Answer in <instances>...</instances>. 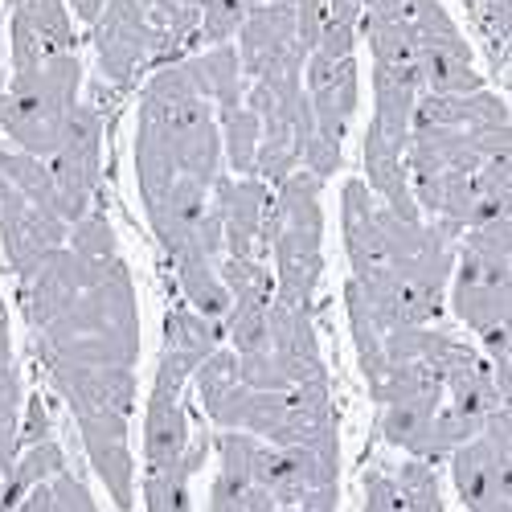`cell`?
Here are the masks:
<instances>
[{"label":"cell","mask_w":512,"mask_h":512,"mask_svg":"<svg viewBox=\"0 0 512 512\" xmlns=\"http://www.w3.org/2000/svg\"><path fill=\"white\" fill-rule=\"evenodd\" d=\"M451 480L467 512H512V418L504 402L484 431L451 455Z\"/></svg>","instance_id":"1"},{"label":"cell","mask_w":512,"mask_h":512,"mask_svg":"<svg viewBox=\"0 0 512 512\" xmlns=\"http://www.w3.org/2000/svg\"><path fill=\"white\" fill-rule=\"evenodd\" d=\"M414 37H418V66L422 82L431 95H472L484 91V74L476 70L472 46L455 29L451 13L439 0H422L410 17Z\"/></svg>","instance_id":"2"},{"label":"cell","mask_w":512,"mask_h":512,"mask_svg":"<svg viewBox=\"0 0 512 512\" xmlns=\"http://www.w3.org/2000/svg\"><path fill=\"white\" fill-rule=\"evenodd\" d=\"M91 46L111 87L132 91L140 74L152 70V54H156V29L144 17L140 0H107L103 17L91 25Z\"/></svg>","instance_id":"3"},{"label":"cell","mask_w":512,"mask_h":512,"mask_svg":"<svg viewBox=\"0 0 512 512\" xmlns=\"http://www.w3.org/2000/svg\"><path fill=\"white\" fill-rule=\"evenodd\" d=\"M447 295L459 324L476 328L480 336L492 332L512 316V259H496V254L459 246Z\"/></svg>","instance_id":"4"},{"label":"cell","mask_w":512,"mask_h":512,"mask_svg":"<svg viewBox=\"0 0 512 512\" xmlns=\"http://www.w3.org/2000/svg\"><path fill=\"white\" fill-rule=\"evenodd\" d=\"M99 164H103V115L87 103H78L66 127V140L50 160V173L62 197V218L70 226L91 213V197L99 189Z\"/></svg>","instance_id":"5"},{"label":"cell","mask_w":512,"mask_h":512,"mask_svg":"<svg viewBox=\"0 0 512 512\" xmlns=\"http://www.w3.org/2000/svg\"><path fill=\"white\" fill-rule=\"evenodd\" d=\"M275 201V189L259 177H234L222 173L209 189V205L218 209L226 226V254L238 259H263V218Z\"/></svg>","instance_id":"6"},{"label":"cell","mask_w":512,"mask_h":512,"mask_svg":"<svg viewBox=\"0 0 512 512\" xmlns=\"http://www.w3.org/2000/svg\"><path fill=\"white\" fill-rule=\"evenodd\" d=\"M87 283H91V267L82 263L70 246H62L29 283L17 287L25 324H29L33 332H46L58 316H66V312L78 304V295L87 291Z\"/></svg>","instance_id":"7"},{"label":"cell","mask_w":512,"mask_h":512,"mask_svg":"<svg viewBox=\"0 0 512 512\" xmlns=\"http://www.w3.org/2000/svg\"><path fill=\"white\" fill-rule=\"evenodd\" d=\"M275 300L316 312V291L324 275V226H283L275 242Z\"/></svg>","instance_id":"8"},{"label":"cell","mask_w":512,"mask_h":512,"mask_svg":"<svg viewBox=\"0 0 512 512\" xmlns=\"http://www.w3.org/2000/svg\"><path fill=\"white\" fill-rule=\"evenodd\" d=\"M340 234L353 263V279H369L390 267L386 222H381V201L365 181H349L340 189Z\"/></svg>","instance_id":"9"},{"label":"cell","mask_w":512,"mask_h":512,"mask_svg":"<svg viewBox=\"0 0 512 512\" xmlns=\"http://www.w3.org/2000/svg\"><path fill=\"white\" fill-rule=\"evenodd\" d=\"M304 87L316 111V132L328 140L345 144V132L357 115V91H361V74H357V58H308L304 70Z\"/></svg>","instance_id":"10"},{"label":"cell","mask_w":512,"mask_h":512,"mask_svg":"<svg viewBox=\"0 0 512 512\" xmlns=\"http://www.w3.org/2000/svg\"><path fill=\"white\" fill-rule=\"evenodd\" d=\"M74 422H78L82 443H87L95 476L111 492L115 508L127 512L132 508V480H136V463H132V451H127V418L99 410V414H82Z\"/></svg>","instance_id":"11"},{"label":"cell","mask_w":512,"mask_h":512,"mask_svg":"<svg viewBox=\"0 0 512 512\" xmlns=\"http://www.w3.org/2000/svg\"><path fill=\"white\" fill-rule=\"evenodd\" d=\"M361 164H365V185L377 193L381 205H390L398 218L422 222V209L414 201V185H410V164H406V148H398L377 123L365 127L361 140Z\"/></svg>","instance_id":"12"},{"label":"cell","mask_w":512,"mask_h":512,"mask_svg":"<svg viewBox=\"0 0 512 512\" xmlns=\"http://www.w3.org/2000/svg\"><path fill=\"white\" fill-rule=\"evenodd\" d=\"M295 46H300V33H295V5H275V0H263L259 9H250L246 25L238 33V54H242L246 82L263 78Z\"/></svg>","instance_id":"13"},{"label":"cell","mask_w":512,"mask_h":512,"mask_svg":"<svg viewBox=\"0 0 512 512\" xmlns=\"http://www.w3.org/2000/svg\"><path fill=\"white\" fill-rule=\"evenodd\" d=\"M271 353L291 377V386H312V381H328L324 357H320V340L312 312H300L283 300L271 304Z\"/></svg>","instance_id":"14"},{"label":"cell","mask_w":512,"mask_h":512,"mask_svg":"<svg viewBox=\"0 0 512 512\" xmlns=\"http://www.w3.org/2000/svg\"><path fill=\"white\" fill-rule=\"evenodd\" d=\"M66 127H70V115L46 107L33 95H21V91L0 95V132L9 136L13 148H21L37 160H54V152L66 140Z\"/></svg>","instance_id":"15"},{"label":"cell","mask_w":512,"mask_h":512,"mask_svg":"<svg viewBox=\"0 0 512 512\" xmlns=\"http://www.w3.org/2000/svg\"><path fill=\"white\" fill-rule=\"evenodd\" d=\"M189 443H193V431H189V410L181 406V390L152 386L148 414H144V459H148V472H173V467L185 459Z\"/></svg>","instance_id":"16"},{"label":"cell","mask_w":512,"mask_h":512,"mask_svg":"<svg viewBox=\"0 0 512 512\" xmlns=\"http://www.w3.org/2000/svg\"><path fill=\"white\" fill-rule=\"evenodd\" d=\"M197 398L209 414L213 426L222 431H242V414H246V402H250V386L242 381V365H238V353L234 349H218L197 373Z\"/></svg>","instance_id":"17"},{"label":"cell","mask_w":512,"mask_h":512,"mask_svg":"<svg viewBox=\"0 0 512 512\" xmlns=\"http://www.w3.org/2000/svg\"><path fill=\"white\" fill-rule=\"evenodd\" d=\"M426 95L422 82V66H373V123L386 132L398 148H410V132H414V107Z\"/></svg>","instance_id":"18"},{"label":"cell","mask_w":512,"mask_h":512,"mask_svg":"<svg viewBox=\"0 0 512 512\" xmlns=\"http://www.w3.org/2000/svg\"><path fill=\"white\" fill-rule=\"evenodd\" d=\"M189 74H193V87L201 91V99H209L218 111L242 107L246 103V70H242V54L238 46H209L193 58H185Z\"/></svg>","instance_id":"19"},{"label":"cell","mask_w":512,"mask_h":512,"mask_svg":"<svg viewBox=\"0 0 512 512\" xmlns=\"http://www.w3.org/2000/svg\"><path fill=\"white\" fill-rule=\"evenodd\" d=\"M173 267H177V283H181V295L189 300V308L201 312L205 320H218L222 324L230 316V308H234V295L222 283L218 263H213L197 242H189L177 254V259H173Z\"/></svg>","instance_id":"20"},{"label":"cell","mask_w":512,"mask_h":512,"mask_svg":"<svg viewBox=\"0 0 512 512\" xmlns=\"http://www.w3.org/2000/svg\"><path fill=\"white\" fill-rule=\"evenodd\" d=\"M78 87H82V66H78L74 54L46 58L37 70H21L9 82V91L33 95V99H41L46 107H54L62 115H74L78 111Z\"/></svg>","instance_id":"21"},{"label":"cell","mask_w":512,"mask_h":512,"mask_svg":"<svg viewBox=\"0 0 512 512\" xmlns=\"http://www.w3.org/2000/svg\"><path fill=\"white\" fill-rule=\"evenodd\" d=\"M222 340H226V328L218 324V320H205L201 312H193V308H168V316H164V349L160 353H173V357H181L193 373L222 349Z\"/></svg>","instance_id":"22"},{"label":"cell","mask_w":512,"mask_h":512,"mask_svg":"<svg viewBox=\"0 0 512 512\" xmlns=\"http://www.w3.org/2000/svg\"><path fill=\"white\" fill-rule=\"evenodd\" d=\"M443 398H447V390H435V394H422V398L381 406V435H386V443L402 447L410 459H418L426 447V435H431L435 414L443 410Z\"/></svg>","instance_id":"23"},{"label":"cell","mask_w":512,"mask_h":512,"mask_svg":"<svg viewBox=\"0 0 512 512\" xmlns=\"http://www.w3.org/2000/svg\"><path fill=\"white\" fill-rule=\"evenodd\" d=\"M209 455V439L193 435L185 459L173 467V472H148L144 476V504L148 512H193L189 504V480L201 472V463Z\"/></svg>","instance_id":"24"},{"label":"cell","mask_w":512,"mask_h":512,"mask_svg":"<svg viewBox=\"0 0 512 512\" xmlns=\"http://www.w3.org/2000/svg\"><path fill=\"white\" fill-rule=\"evenodd\" d=\"M62 472H66V451L54 439L37 443V447H25L17 455V463H13V472L5 476V488H0V512H13L33 488L50 484Z\"/></svg>","instance_id":"25"},{"label":"cell","mask_w":512,"mask_h":512,"mask_svg":"<svg viewBox=\"0 0 512 512\" xmlns=\"http://www.w3.org/2000/svg\"><path fill=\"white\" fill-rule=\"evenodd\" d=\"M0 181L13 185L29 205L37 209H50L62 218V197H58V185H54V173H50V164L46 160H37L21 148H9V144H0Z\"/></svg>","instance_id":"26"},{"label":"cell","mask_w":512,"mask_h":512,"mask_svg":"<svg viewBox=\"0 0 512 512\" xmlns=\"http://www.w3.org/2000/svg\"><path fill=\"white\" fill-rule=\"evenodd\" d=\"M357 29H361L365 46L373 54V66H390V70L418 66V37H414V25L406 17L365 13Z\"/></svg>","instance_id":"27"},{"label":"cell","mask_w":512,"mask_h":512,"mask_svg":"<svg viewBox=\"0 0 512 512\" xmlns=\"http://www.w3.org/2000/svg\"><path fill=\"white\" fill-rule=\"evenodd\" d=\"M345 304H349V328H353V345H357V361H361V373L369 381V390L377 394V386L386 381L390 373V361H386V332L377 328L369 304H365V295L361 287L349 279L345 287Z\"/></svg>","instance_id":"28"},{"label":"cell","mask_w":512,"mask_h":512,"mask_svg":"<svg viewBox=\"0 0 512 512\" xmlns=\"http://www.w3.org/2000/svg\"><path fill=\"white\" fill-rule=\"evenodd\" d=\"M218 123H222L226 173H234V177H250L254 156H259V144H263V119L242 103V107L218 111Z\"/></svg>","instance_id":"29"},{"label":"cell","mask_w":512,"mask_h":512,"mask_svg":"<svg viewBox=\"0 0 512 512\" xmlns=\"http://www.w3.org/2000/svg\"><path fill=\"white\" fill-rule=\"evenodd\" d=\"M218 275L230 287L234 304H275V271L263 267V259H238V254H222Z\"/></svg>","instance_id":"30"},{"label":"cell","mask_w":512,"mask_h":512,"mask_svg":"<svg viewBox=\"0 0 512 512\" xmlns=\"http://www.w3.org/2000/svg\"><path fill=\"white\" fill-rule=\"evenodd\" d=\"M230 349L238 357H254V353H271V308L267 304H234L230 316L222 320Z\"/></svg>","instance_id":"31"},{"label":"cell","mask_w":512,"mask_h":512,"mask_svg":"<svg viewBox=\"0 0 512 512\" xmlns=\"http://www.w3.org/2000/svg\"><path fill=\"white\" fill-rule=\"evenodd\" d=\"M70 250L78 254L82 263H91V267L119 259L115 230H111V222L103 218V213H87L82 222H74V226H70Z\"/></svg>","instance_id":"32"},{"label":"cell","mask_w":512,"mask_h":512,"mask_svg":"<svg viewBox=\"0 0 512 512\" xmlns=\"http://www.w3.org/2000/svg\"><path fill=\"white\" fill-rule=\"evenodd\" d=\"M398 492L406 500L410 512H443V496H439V480H435V467L426 459H406L398 472Z\"/></svg>","instance_id":"33"},{"label":"cell","mask_w":512,"mask_h":512,"mask_svg":"<svg viewBox=\"0 0 512 512\" xmlns=\"http://www.w3.org/2000/svg\"><path fill=\"white\" fill-rule=\"evenodd\" d=\"M246 17H250L246 0H205L201 5V41H205V50L209 46H230V41L242 33Z\"/></svg>","instance_id":"34"},{"label":"cell","mask_w":512,"mask_h":512,"mask_svg":"<svg viewBox=\"0 0 512 512\" xmlns=\"http://www.w3.org/2000/svg\"><path fill=\"white\" fill-rule=\"evenodd\" d=\"M242 365V381L250 390H267V394H287L295 390L291 377L283 373V365L275 361V353H254V357H238Z\"/></svg>","instance_id":"35"},{"label":"cell","mask_w":512,"mask_h":512,"mask_svg":"<svg viewBox=\"0 0 512 512\" xmlns=\"http://www.w3.org/2000/svg\"><path fill=\"white\" fill-rule=\"evenodd\" d=\"M340 160H345V144L340 140H328V136H312L308 140V148H304V168L316 177V181H328L336 168H340Z\"/></svg>","instance_id":"36"},{"label":"cell","mask_w":512,"mask_h":512,"mask_svg":"<svg viewBox=\"0 0 512 512\" xmlns=\"http://www.w3.org/2000/svg\"><path fill=\"white\" fill-rule=\"evenodd\" d=\"M357 33H361L357 25L328 17V25L320 33V46L312 54H320V58H357Z\"/></svg>","instance_id":"37"},{"label":"cell","mask_w":512,"mask_h":512,"mask_svg":"<svg viewBox=\"0 0 512 512\" xmlns=\"http://www.w3.org/2000/svg\"><path fill=\"white\" fill-rule=\"evenodd\" d=\"M324 25H328V0H300L295 5V33H300V46L308 54L320 46Z\"/></svg>","instance_id":"38"},{"label":"cell","mask_w":512,"mask_h":512,"mask_svg":"<svg viewBox=\"0 0 512 512\" xmlns=\"http://www.w3.org/2000/svg\"><path fill=\"white\" fill-rule=\"evenodd\" d=\"M50 406L41 394H29L25 398V414H21V447H37L50 439Z\"/></svg>","instance_id":"39"},{"label":"cell","mask_w":512,"mask_h":512,"mask_svg":"<svg viewBox=\"0 0 512 512\" xmlns=\"http://www.w3.org/2000/svg\"><path fill=\"white\" fill-rule=\"evenodd\" d=\"M50 488H54V496H58L62 512H99V508H95V500H91V492H87V484H82L78 476H70V472L54 476V480H50Z\"/></svg>","instance_id":"40"},{"label":"cell","mask_w":512,"mask_h":512,"mask_svg":"<svg viewBox=\"0 0 512 512\" xmlns=\"http://www.w3.org/2000/svg\"><path fill=\"white\" fill-rule=\"evenodd\" d=\"M209 512H250L246 508V484L218 472V480H213V492H209Z\"/></svg>","instance_id":"41"},{"label":"cell","mask_w":512,"mask_h":512,"mask_svg":"<svg viewBox=\"0 0 512 512\" xmlns=\"http://www.w3.org/2000/svg\"><path fill=\"white\" fill-rule=\"evenodd\" d=\"M484 349H488V361H508L512 357V316L504 324H496L492 332H484Z\"/></svg>","instance_id":"42"},{"label":"cell","mask_w":512,"mask_h":512,"mask_svg":"<svg viewBox=\"0 0 512 512\" xmlns=\"http://www.w3.org/2000/svg\"><path fill=\"white\" fill-rule=\"evenodd\" d=\"M328 17L349 21V25H361V17H365V0H328Z\"/></svg>","instance_id":"43"},{"label":"cell","mask_w":512,"mask_h":512,"mask_svg":"<svg viewBox=\"0 0 512 512\" xmlns=\"http://www.w3.org/2000/svg\"><path fill=\"white\" fill-rule=\"evenodd\" d=\"M70 5V13L82 21V25H95L99 17H103V9H107V0H66Z\"/></svg>","instance_id":"44"},{"label":"cell","mask_w":512,"mask_h":512,"mask_svg":"<svg viewBox=\"0 0 512 512\" xmlns=\"http://www.w3.org/2000/svg\"><path fill=\"white\" fill-rule=\"evenodd\" d=\"M13 472V459L5 455V447H0V488H5V476Z\"/></svg>","instance_id":"45"},{"label":"cell","mask_w":512,"mask_h":512,"mask_svg":"<svg viewBox=\"0 0 512 512\" xmlns=\"http://www.w3.org/2000/svg\"><path fill=\"white\" fill-rule=\"evenodd\" d=\"M181 5H193V9H201V5H205V0H181Z\"/></svg>","instance_id":"46"},{"label":"cell","mask_w":512,"mask_h":512,"mask_svg":"<svg viewBox=\"0 0 512 512\" xmlns=\"http://www.w3.org/2000/svg\"><path fill=\"white\" fill-rule=\"evenodd\" d=\"M504 414H508V418H512V398H504Z\"/></svg>","instance_id":"47"},{"label":"cell","mask_w":512,"mask_h":512,"mask_svg":"<svg viewBox=\"0 0 512 512\" xmlns=\"http://www.w3.org/2000/svg\"><path fill=\"white\" fill-rule=\"evenodd\" d=\"M275 5H300V0H275Z\"/></svg>","instance_id":"48"},{"label":"cell","mask_w":512,"mask_h":512,"mask_svg":"<svg viewBox=\"0 0 512 512\" xmlns=\"http://www.w3.org/2000/svg\"><path fill=\"white\" fill-rule=\"evenodd\" d=\"M246 5H250V9H259V5H263V0H246Z\"/></svg>","instance_id":"49"},{"label":"cell","mask_w":512,"mask_h":512,"mask_svg":"<svg viewBox=\"0 0 512 512\" xmlns=\"http://www.w3.org/2000/svg\"><path fill=\"white\" fill-rule=\"evenodd\" d=\"M398 512H410V508H406V500H402V508H398Z\"/></svg>","instance_id":"50"}]
</instances>
